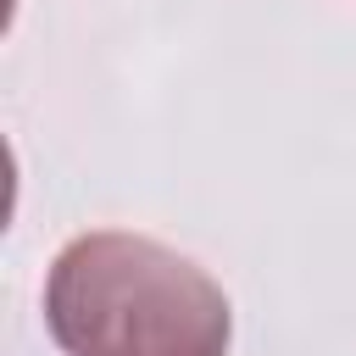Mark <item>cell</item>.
I'll return each instance as SVG.
<instances>
[{"instance_id": "6da1fadb", "label": "cell", "mask_w": 356, "mask_h": 356, "mask_svg": "<svg viewBox=\"0 0 356 356\" xmlns=\"http://www.w3.org/2000/svg\"><path fill=\"white\" fill-rule=\"evenodd\" d=\"M44 323L67 356H222L228 295L145 234L72 239L44 284Z\"/></svg>"}]
</instances>
